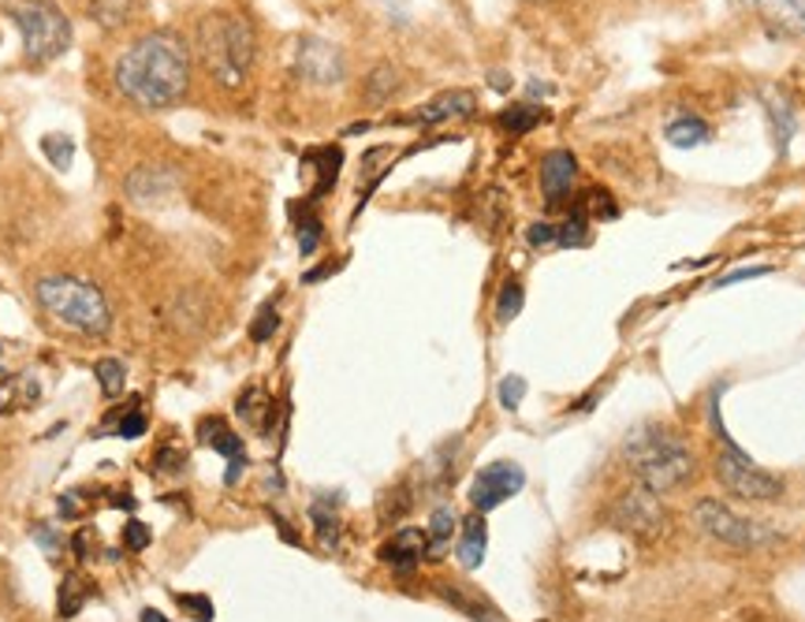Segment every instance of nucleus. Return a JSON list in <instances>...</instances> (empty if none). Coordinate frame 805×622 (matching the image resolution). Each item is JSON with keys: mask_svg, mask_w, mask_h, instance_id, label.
Instances as JSON below:
<instances>
[{"mask_svg": "<svg viewBox=\"0 0 805 622\" xmlns=\"http://www.w3.org/2000/svg\"><path fill=\"white\" fill-rule=\"evenodd\" d=\"M186 83H191V53H186L180 34H146L116 61L120 94L127 101L153 108V112L180 101L186 94Z\"/></svg>", "mask_w": 805, "mask_h": 622, "instance_id": "f257e3e1", "label": "nucleus"}, {"mask_svg": "<svg viewBox=\"0 0 805 622\" xmlns=\"http://www.w3.org/2000/svg\"><path fill=\"white\" fill-rule=\"evenodd\" d=\"M496 392H500V403H504V410H518V403H523V395H526V380L523 377H504Z\"/></svg>", "mask_w": 805, "mask_h": 622, "instance_id": "f704fd0d", "label": "nucleus"}, {"mask_svg": "<svg viewBox=\"0 0 805 622\" xmlns=\"http://www.w3.org/2000/svg\"><path fill=\"white\" fill-rule=\"evenodd\" d=\"M94 373H97V384H101L105 399H116V395H124V388H127V369H124L120 358H101Z\"/></svg>", "mask_w": 805, "mask_h": 622, "instance_id": "a878e982", "label": "nucleus"}, {"mask_svg": "<svg viewBox=\"0 0 805 622\" xmlns=\"http://www.w3.org/2000/svg\"><path fill=\"white\" fill-rule=\"evenodd\" d=\"M769 112H772V127H775V142H780V150H787L791 135H794V108L787 101H772Z\"/></svg>", "mask_w": 805, "mask_h": 622, "instance_id": "c756f323", "label": "nucleus"}, {"mask_svg": "<svg viewBox=\"0 0 805 622\" xmlns=\"http://www.w3.org/2000/svg\"><path fill=\"white\" fill-rule=\"evenodd\" d=\"M175 183H180V175H175L169 164H139L131 175H127L124 191L131 194V202L153 205V202H161V197H169L175 191Z\"/></svg>", "mask_w": 805, "mask_h": 622, "instance_id": "9b49d317", "label": "nucleus"}, {"mask_svg": "<svg viewBox=\"0 0 805 622\" xmlns=\"http://www.w3.org/2000/svg\"><path fill=\"white\" fill-rule=\"evenodd\" d=\"M612 518L620 529L634 533V537H642V540H656L667 529V511L661 507V496L645 485L626 489L620 503H615Z\"/></svg>", "mask_w": 805, "mask_h": 622, "instance_id": "6e6552de", "label": "nucleus"}, {"mask_svg": "<svg viewBox=\"0 0 805 622\" xmlns=\"http://www.w3.org/2000/svg\"><path fill=\"white\" fill-rule=\"evenodd\" d=\"M294 72L313 86H340L347 75V61H343V49L325 37H302L294 53Z\"/></svg>", "mask_w": 805, "mask_h": 622, "instance_id": "9d476101", "label": "nucleus"}, {"mask_svg": "<svg viewBox=\"0 0 805 622\" xmlns=\"http://www.w3.org/2000/svg\"><path fill=\"white\" fill-rule=\"evenodd\" d=\"M198 53L210 75L217 78L221 86H235L247 83L250 67H254V53H258V42H254V26L243 15L235 12H213L202 19L198 26Z\"/></svg>", "mask_w": 805, "mask_h": 622, "instance_id": "20e7f679", "label": "nucleus"}, {"mask_svg": "<svg viewBox=\"0 0 805 622\" xmlns=\"http://www.w3.org/2000/svg\"><path fill=\"white\" fill-rule=\"evenodd\" d=\"M690 518L705 537L720 540V545H728V548H739V551H758L775 540L772 529H764L761 522H753V518L734 515L728 503H720V500H697Z\"/></svg>", "mask_w": 805, "mask_h": 622, "instance_id": "423d86ee", "label": "nucleus"}, {"mask_svg": "<svg viewBox=\"0 0 805 622\" xmlns=\"http://www.w3.org/2000/svg\"><path fill=\"white\" fill-rule=\"evenodd\" d=\"M421 556H426V533L421 529L391 533V540H385V548H380V559H385L388 567H396L399 575H410V570L421 562Z\"/></svg>", "mask_w": 805, "mask_h": 622, "instance_id": "4468645a", "label": "nucleus"}, {"mask_svg": "<svg viewBox=\"0 0 805 622\" xmlns=\"http://www.w3.org/2000/svg\"><path fill=\"white\" fill-rule=\"evenodd\" d=\"M86 578H75V575H67L61 581V592H56V608H61V615L64 619H72L75 611H83L86 604V597H90V589L83 586Z\"/></svg>", "mask_w": 805, "mask_h": 622, "instance_id": "b1692460", "label": "nucleus"}, {"mask_svg": "<svg viewBox=\"0 0 805 622\" xmlns=\"http://www.w3.org/2000/svg\"><path fill=\"white\" fill-rule=\"evenodd\" d=\"M321 235H325V232H321L318 216H302V221H299V250L302 254H313L321 246Z\"/></svg>", "mask_w": 805, "mask_h": 622, "instance_id": "72a5a7b5", "label": "nucleus"}, {"mask_svg": "<svg viewBox=\"0 0 805 622\" xmlns=\"http://www.w3.org/2000/svg\"><path fill=\"white\" fill-rule=\"evenodd\" d=\"M42 150H45V157L49 161H53L56 168H72V157H75V142L67 135H45L42 138Z\"/></svg>", "mask_w": 805, "mask_h": 622, "instance_id": "c85d7f7f", "label": "nucleus"}, {"mask_svg": "<svg viewBox=\"0 0 805 622\" xmlns=\"http://www.w3.org/2000/svg\"><path fill=\"white\" fill-rule=\"evenodd\" d=\"M280 329V318H277V310H272V305H265V310L258 313V318H254V324H250V340L254 343H265V340H272V332Z\"/></svg>", "mask_w": 805, "mask_h": 622, "instance_id": "473e14b6", "label": "nucleus"}, {"mask_svg": "<svg viewBox=\"0 0 805 622\" xmlns=\"http://www.w3.org/2000/svg\"><path fill=\"white\" fill-rule=\"evenodd\" d=\"M526 243L534 246V250H541V246H556V224H548V221H537V224H529V232H526Z\"/></svg>", "mask_w": 805, "mask_h": 622, "instance_id": "e433bc0d", "label": "nucleus"}, {"mask_svg": "<svg viewBox=\"0 0 805 622\" xmlns=\"http://www.w3.org/2000/svg\"><path fill=\"white\" fill-rule=\"evenodd\" d=\"M4 12L23 37L26 61L49 64L72 49V23L53 0H8Z\"/></svg>", "mask_w": 805, "mask_h": 622, "instance_id": "39448f33", "label": "nucleus"}, {"mask_svg": "<svg viewBox=\"0 0 805 622\" xmlns=\"http://www.w3.org/2000/svg\"><path fill=\"white\" fill-rule=\"evenodd\" d=\"M34 299L53 321L83 335H105L112 329V305L105 291L78 276H42L34 283Z\"/></svg>", "mask_w": 805, "mask_h": 622, "instance_id": "7ed1b4c3", "label": "nucleus"}, {"mask_svg": "<svg viewBox=\"0 0 805 622\" xmlns=\"http://www.w3.org/2000/svg\"><path fill=\"white\" fill-rule=\"evenodd\" d=\"M396 90H399V72H396V67H391V64L373 67L369 78H366V97H369V101H388Z\"/></svg>", "mask_w": 805, "mask_h": 622, "instance_id": "393cba45", "label": "nucleus"}, {"mask_svg": "<svg viewBox=\"0 0 805 622\" xmlns=\"http://www.w3.org/2000/svg\"><path fill=\"white\" fill-rule=\"evenodd\" d=\"M578 180V161H575V153L571 150H552V153H545V161H541V191L548 202H564L567 191L575 186Z\"/></svg>", "mask_w": 805, "mask_h": 622, "instance_id": "f8f14e48", "label": "nucleus"}, {"mask_svg": "<svg viewBox=\"0 0 805 622\" xmlns=\"http://www.w3.org/2000/svg\"><path fill=\"white\" fill-rule=\"evenodd\" d=\"M667 142L675 146V150H697V146H705L712 138L709 124L697 120V116H675L672 124H667Z\"/></svg>", "mask_w": 805, "mask_h": 622, "instance_id": "a211bd4d", "label": "nucleus"}, {"mask_svg": "<svg viewBox=\"0 0 805 622\" xmlns=\"http://www.w3.org/2000/svg\"><path fill=\"white\" fill-rule=\"evenodd\" d=\"M235 410H239V418L247 421V426L269 432L272 429V410L277 407H272V399L261 388H247L239 395V403H235Z\"/></svg>", "mask_w": 805, "mask_h": 622, "instance_id": "6ab92c4d", "label": "nucleus"}, {"mask_svg": "<svg viewBox=\"0 0 805 622\" xmlns=\"http://www.w3.org/2000/svg\"><path fill=\"white\" fill-rule=\"evenodd\" d=\"M589 243V213L575 205V213L564 224H556V246H586Z\"/></svg>", "mask_w": 805, "mask_h": 622, "instance_id": "5701e85b", "label": "nucleus"}, {"mask_svg": "<svg viewBox=\"0 0 805 622\" xmlns=\"http://www.w3.org/2000/svg\"><path fill=\"white\" fill-rule=\"evenodd\" d=\"M455 511L451 507H437L433 518H429V529H426V556L429 559H440L451 545V533H455Z\"/></svg>", "mask_w": 805, "mask_h": 622, "instance_id": "aec40b11", "label": "nucleus"}, {"mask_svg": "<svg viewBox=\"0 0 805 622\" xmlns=\"http://www.w3.org/2000/svg\"><path fill=\"white\" fill-rule=\"evenodd\" d=\"M310 518H313V529H318V540H321V548L325 551H336L340 548V518H336V511L329 507V503H313L310 507Z\"/></svg>", "mask_w": 805, "mask_h": 622, "instance_id": "4be33fe9", "label": "nucleus"}, {"mask_svg": "<svg viewBox=\"0 0 805 622\" xmlns=\"http://www.w3.org/2000/svg\"><path fill=\"white\" fill-rule=\"evenodd\" d=\"M175 608L198 622H213V600L198 597V592H175Z\"/></svg>", "mask_w": 805, "mask_h": 622, "instance_id": "7c9ffc66", "label": "nucleus"}, {"mask_svg": "<svg viewBox=\"0 0 805 622\" xmlns=\"http://www.w3.org/2000/svg\"><path fill=\"white\" fill-rule=\"evenodd\" d=\"M142 622H169V619H164V615H161V611H153V608H146V611H142Z\"/></svg>", "mask_w": 805, "mask_h": 622, "instance_id": "79ce46f5", "label": "nucleus"}, {"mask_svg": "<svg viewBox=\"0 0 805 622\" xmlns=\"http://www.w3.org/2000/svg\"><path fill=\"white\" fill-rule=\"evenodd\" d=\"M116 432H120L124 440H135V437H142V432H146V414H142V407L127 410L124 418L116 421Z\"/></svg>", "mask_w": 805, "mask_h": 622, "instance_id": "c9c22d12", "label": "nucleus"}, {"mask_svg": "<svg viewBox=\"0 0 805 622\" xmlns=\"http://www.w3.org/2000/svg\"><path fill=\"white\" fill-rule=\"evenodd\" d=\"M94 15L101 26H120L127 19V0H94Z\"/></svg>", "mask_w": 805, "mask_h": 622, "instance_id": "2f4dec72", "label": "nucleus"}, {"mask_svg": "<svg viewBox=\"0 0 805 622\" xmlns=\"http://www.w3.org/2000/svg\"><path fill=\"white\" fill-rule=\"evenodd\" d=\"M485 548H489V529H485V518L474 515L463 522V537H459V548L455 556L463 562L466 570H477L481 562H485Z\"/></svg>", "mask_w": 805, "mask_h": 622, "instance_id": "dca6fc26", "label": "nucleus"}, {"mask_svg": "<svg viewBox=\"0 0 805 622\" xmlns=\"http://www.w3.org/2000/svg\"><path fill=\"white\" fill-rule=\"evenodd\" d=\"M716 478H720V485L728 492L750 503H772L783 496V481L775 473L761 470L750 455H742L731 440H723V448L716 451Z\"/></svg>", "mask_w": 805, "mask_h": 622, "instance_id": "0eeeda50", "label": "nucleus"}, {"mask_svg": "<svg viewBox=\"0 0 805 622\" xmlns=\"http://www.w3.org/2000/svg\"><path fill=\"white\" fill-rule=\"evenodd\" d=\"M340 161H343V153L336 150V146H329V150H321V164H318V186H313V197H321L329 191L332 183H336V175H340Z\"/></svg>", "mask_w": 805, "mask_h": 622, "instance_id": "cd10ccee", "label": "nucleus"}, {"mask_svg": "<svg viewBox=\"0 0 805 622\" xmlns=\"http://www.w3.org/2000/svg\"><path fill=\"white\" fill-rule=\"evenodd\" d=\"M198 437H202V443H210L213 451H221L228 462H247V448H243V440L235 437L221 418H205L198 426Z\"/></svg>", "mask_w": 805, "mask_h": 622, "instance_id": "f3484780", "label": "nucleus"}, {"mask_svg": "<svg viewBox=\"0 0 805 622\" xmlns=\"http://www.w3.org/2000/svg\"><path fill=\"white\" fill-rule=\"evenodd\" d=\"M19 388H23V380H19V377H4V380H0V414H8V410L15 407Z\"/></svg>", "mask_w": 805, "mask_h": 622, "instance_id": "a19ab883", "label": "nucleus"}, {"mask_svg": "<svg viewBox=\"0 0 805 622\" xmlns=\"http://www.w3.org/2000/svg\"><path fill=\"white\" fill-rule=\"evenodd\" d=\"M526 485V470L518 467V462H489L485 470H477L474 485H470V503H474L477 515H485V511H496L500 503H507L512 496H518Z\"/></svg>", "mask_w": 805, "mask_h": 622, "instance_id": "1a4fd4ad", "label": "nucleus"}, {"mask_svg": "<svg viewBox=\"0 0 805 622\" xmlns=\"http://www.w3.org/2000/svg\"><path fill=\"white\" fill-rule=\"evenodd\" d=\"M34 540L42 545L49 556H61V548H64V540H61V533L56 529H49V526H34Z\"/></svg>", "mask_w": 805, "mask_h": 622, "instance_id": "ea45409f", "label": "nucleus"}, {"mask_svg": "<svg viewBox=\"0 0 805 622\" xmlns=\"http://www.w3.org/2000/svg\"><path fill=\"white\" fill-rule=\"evenodd\" d=\"M523 283L518 280H507L504 288H500V294H496V321H515L518 313H523Z\"/></svg>", "mask_w": 805, "mask_h": 622, "instance_id": "bb28decb", "label": "nucleus"}, {"mask_svg": "<svg viewBox=\"0 0 805 622\" xmlns=\"http://www.w3.org/2000/svg\"><path fill=\"white\" fill-rule=\"evenodd\" d=\"M772 269L769 265H750V269H734L728 276H720V280L712 283V288H731V283H742V280H758V276H769Z\"/></svg>", "mask_w": 805, "mask_h": 622, "instance_id": "58836bf2", "label": "nucleus"}, {"mask_svg": "<svg viewBox=\"0 0 805 622\" xmlns=\"http://www.w3.org/2000/svg\"><path fill=\"white\" fill-rule=\"evenodd\" d=\"M764 23L783 34H805V0H745Z\"/></svg>", "mask_w": 805, "mask_h": 622, "instance_id": "2eb2a0df", "label": "nucleus"}, {"mask_svg": "<svg viewBox=\"0 0 805 622\" xmlns=\"http://www.w3.org/2000/svg\"><path fill=\"white\" fill-rule=\"evenodd\" d=\"M537 124H541V108H537L534 101L507 105L504 112H500V127H504L507 135H529Z\"/></svg>", "mask_w": 805, "mask_h": 622, "instance_id": "412c9836", "label": "nucleus"}, {"mask_svg": "<svg viewBox=\"0 0 805 622\" xmlns=\"http://www.w3.org/2000/svg\"><path fill=\"white\" fill-rule=\"evenodd\" d=\"M623 462L650 492H675L694 478V451L683 437L661 426L634 429L623 443Z\"/></svg>", "mask_w": 805, "mask_h": 622, "instance_id": "f03ea898", "label": "nucleus"}, {"mask_svg": "<svg viewBox=\"0 0 805 622\" xmlns=\"http://www.w3.org/2000/svg\"><path fill=\"white\" fill-rule=\"evenodd\" d=\"M477 108V97L470 90H444L437 94L433 101H426L415 112V124H448V120H466V116H474Z\"/></svg>", "mask_w": 805, "mask_h": 622, "instance_id": "ddd939ff", "label": "nucleus"}, {"mask_svg": "<svg viewBox=\"0 0 805 622\" xmlns=\"http://www.w3.org/2000/svg\"><path fill=\"white\" fill-rule=\"evenodd\" d=\"M150 540H153V533H150V526H142V522H127L124 526V545L131 551H142Z\"/></svg>", "mask_w": 805, "mask_h": 622, "instance_id": "4c0bfd02", "label": "nucleus"}]
</instances>
